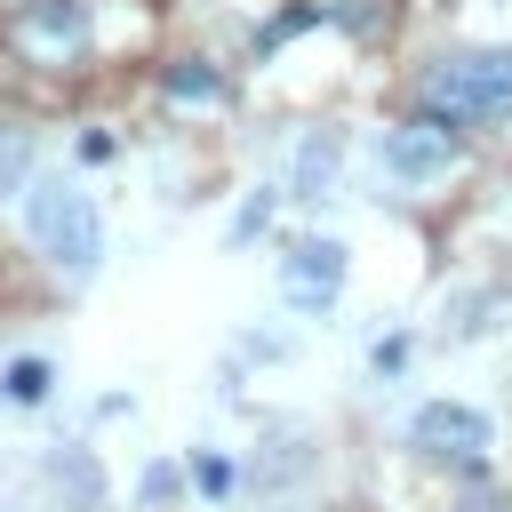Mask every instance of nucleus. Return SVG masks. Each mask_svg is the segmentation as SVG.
Wrapping results in <instances>:
<instances>
[{
	"mask_svg": "<svg viewBox=\"0 0 512 512\" xmlns=\"http://www.w3.org/2000/svg\"><path fill=\"white\" fill-rule=\"evenodd\" d=\"M24 232H32V248H40L64 280H96V264H104V208H96V192L72 184L64 168H40V176H32V192H24Z\"/></svg>",
	"mask_w": 512,
	"mask_h": 512,
	"instance_id": "obj_1",
	"label": "nucleus"
},
{
	"mask_svg": "<svg viewBox=\"0 0 512 512\" xmlns=\"http://www.w3.org/2000/svg\"><path fill=\"white\" fill-rule=\"evenodd\" d=\"M416 104L456 120V128H496L512 120V48H456L416 80Z\"/></svg>",
	"mask_w": 512,
	"mask_h": 512,
	"instance_id": "obj_2",
	"label": "nucleus"
},
{
	"mask_svg": "<svg viewBox=\"0 0 512 512\" xmlns=\"http://www.w3.org/2000/svg\"><path fill=\"white\" fill-rule=\"evenodd\" d=\"M376 168L392 192H440L456 168H464V128L440 120V112H400L384 136H376Z\"/></svg>",
	"mask_w": 512,
	"mask_h": 512,
	"instance_id": "obj_3",
	"label": "nucleus"
},
{
	"mask_svg": "<svg viewBox=\"0 0 512 512\" xmlns=\"http://www.w3.org/2000/svg\"><path fill=\"white\" fill-rule=\"evenodd\" d=\"M408 448H416V464H432V472L488 480V464H496V424H488V408L440 392V400H424V408L408 416Z\"/></svg>",
	"mask_w": 512,
	"mask_h": 512,
	"instance_id": "obj_4",
	"label": "nucleus"
},
{
	"mask_svg": "<svg viewBox=\"0 0 512 512\" xmlns=\"http://www.w3.org/2000/svg\"><path fill=\"white\" fill-rule=\"evenodd\" d=\"M88 40H96L88 0H16V8H8V48H16L24 64H40V72L80 64Z\"/></svg>",
	"mask_w": 512,
	"mask_h": 512,
	"instance_id": "obj_5",
	"label": "nucleus"
},
{
	"mask_svg": "<svg viewBox=\"0 0 512 512\" xmlns=\"http://www.w3.org/2000/svg\"><path fill=\"white\" fill-rule=\"evenodd\" d=\"M280 304L288 312H304V320H320V312H336V296H344V280H352V248L336 240V232H304V240H288V256H280Z\"/></svg>",
	"mask_w": 512,
	"mask_h": 512,
	"instance_id": "obj_6",
	"label": "nucleus"
},
{
	"mask_svg": "<svg viewBox=\"0 0 512 512\" xmlns=\"http://www.w3.org/2000/svg\"><path fill=\"white\" fill-rule=\"evenodd\" d=\"M336 168H344V128H312V136L296 144V168H288V200H320V192L336 184Z\"/></svg>",
	"mask_w": 512,
	"mask_h": 512,
	"instance_id": "obj_7",
	"label": "nucleus"
},
{
	"mask_svg": "<svg viewBox=\"0 0 512 512\" xmlns=\"http://www.w3.org/2000/svg\"><path fill=\"white\" fill-rule=\"evenodd\" d=\"M32 176H40V144H32V128H24V120H0V200H24Z\"/></svg>",
	"mask_w": 512,
	"mask_h": 512,
	"instance_id": "obj_8",
	"label": "nucleus"
},
{
	"mask_svg": "<svg viewBox=\"0 0 512 512\" xmlns=\"http://www.w3.org/2000/svg\"><path fill=\"white\" fill-rule=\"evenodd\" d=\"M232 88H224V72H208V64H176L168 72V104H224Z\"/></svg>",
	"mask_w": 512,
	"mask_h": 512,
	"instance_id": "obj_9",
	"label": "nucleus"
},
{
	"mask_svg": "<svg viewBox=\"0 0 512 512\" xmlns=\"http://www.w3.org/2000/svg\"><path fill=\"white\" fill-rule=\"evenodd\" d=\"M48 384H56V368H48V360H32V352L0 368V392H8L16 408H32V400H48Z\"/></svg>",
	"mask_w": 512,
	"mask_h": 512,
	"instance_id": "obj_10",
	"label": "nucleus"
},
{
	"mask_svg": "<svg viewBox=\"0 0 512 512\" xmlns=\"http://www.w3.org/2000/svg\"><path fill=\"white\" fill-rule=\"evenodd\" d=\"M272 208H280V192H256V200H248V208L232 216V240H256V232L272 224Z\"/></svg>",
	"mask_w": 512,
	"mask_h": 512,
	"instance_id": "obj_11",
	"label": "nucleus"
},
{
	"mask_svg": "<svg viewBox=\"0 0 512 512\" xmlns=\"http://www.w3.org/2000/svg\"><path fill=\"white\" fill-rule=\"evenodd\" d=\"M448 512H512V496H504V488H488V480H464V496H456Z\"/></svg>",
	"mask_w": 512,
	"mask_h": 512,
	"instance_id": "obj_12",
	"label": "nucleus"
},
{
	"mask_svg": "<svg viewBox=\"0 0 512 512\" xmlns=\"http://www.w3.org/2000/svg\"><path fill=\"white\" fill-rule=\"evenodd\" d=\"M192 480H200L208 496H224V488H232V464H224V456H192Z\"/></svg>",
	"mask_w": 512,
	"mask_h": 512,
	"instance_id": "obj_13",
	"label": "nucleus"
},
{
	"mask_svg": "<svg viewBox=\"0 0 512 512\" xmlns=\"http://www.w3.org/2000/svg\"><path fill=\"white\" fill-rule=\"evenodd\" d=\"M400 360H408V336H392V344H376V352H368V368H376V376H392Z\"/></svg>",
	"mask_w": 512,
	"mask_h": 512,
	"instance_id": "obj_14",
	"label": "nucleus"
}]
</instances>
